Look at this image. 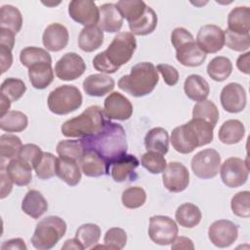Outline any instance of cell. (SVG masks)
<instances>
[{
    "label": "cell",
    "mask_w": 250,
    "mask_h": 250,
    "mask_svg": "<svg viewBox=\"0 0 250 250\" xmlns=\"http://www.w3.org/2000/svg\"><path fill=\"white\" fill-rule=\"evenodd\" d=\"M86 148L95 150L105 162L107 173L110 165L127 153V138L124 128L106 120L104 129L97 135L81 139Z\"/></svg>",
    "instance_id": "6da1fadb"
},
{
    "label": "cell",
    "mask_w": 250,
    "mask_h": 250,
    "mask_svg": "<svg viewBox=\"0 0 250 250\" xmlns=\"http://www.w3.org/2000/svg\"><path fill=\"white\" fill-rule=\"evenodd\" d=\"M137 48V41L131 32H119L108 45L93 59V66L102 73H114L121 65L127 63Z\"/></svg>",
    "instance_id": "7a4b0ae2"
},
{
    "label": "cell",
    "mask_w": 250,
    "mask_h": 250,
    "mask_svg": "<svg viewBox=\"0 0 250 250\" xmlns=\"http://www.w3.org/2000/svg\"><path fill=\"white\" fill-rule=\"evenodd\" d=\"M214 128L215 126L205 120L192 118L188 123L174 128L170 142L176 151L188 154L198 146L210 144L213 141Z\"/></svg>",
    "instance_id": "3957f363"
},
{
    "label": "cell",
    "mask_w": 250,
    "mask_h": 250,
    "mask_svg": "<svg viewBox=\"0 0 250 250\" xmlns=\"http://www.w3.org/2000/svg\"><path fill=\"white\" fill-rule=\"evenodd\" d=\"M159 80L158 72L152 62H142L131 68L130 74L123 75L118 87L129 95L140 98L150 94Z\"/></svg>",
    "instance_id": "277c9868"
},
{
    "label": "cell",
    "mask_w": 250,
    "mask_h": 250,
    "mask_svg": "<svg viewBox=\"0 0 250 250\" xmlns=\"http://www.w3.org/2000/svg\"><path fill=\"white\" fill-rule=\"evenodd\" d=\"M106 123L102 107L91 105L80 115L66 120L61 128L62 134L67 138H87L99 134Z\"/></svg>",
    "instance_id": "5b68a950"
},
{
    "label": "cell",
    "mask_w": 250,
    "mask_h": 250,
    "mask_svg": "<svg viewBox=\"0 0 250 250\" xmlns=\"http://www.w3.org/2000/svg\"><path fill=\"white\" fill-rule=\"evenodd\" d=\"M171 43L176 50L177 61L189 67L201 65L207 55L198 47L193 35L184 27H177L172 31Z\"/></svg>",
    "instance_id": "8992f818"
},
{
    "label": "cell",
    "mask_w": 250,
    "mask_h": 250,
    "mask_svg": "<svg viewBox=\"0 0 250 250\" xmlns=\"http://www.w3.org/2000/svg\"><path fill=\"white\" fill-rule=\"evenodd\" d=\"M66 232L65 222L58 216H48L36 225L31 244L38 250L53 248Z\"/></svg>",
    "instance_id": "52a82bcc"
},
{
    "label": "cell",
    "mask_w": 250,
    "mask_h": 250,
    "mask_svg": "<svg viewBox=\"0 0 250 250\" xmlns=\"http://www.w3.org/2000/svg\"><path fill=\"white\" fill-rule=\"evenodd\" d=\"M82 95L79 89L73 85H62L53 90L47 100L51 112L58 115H65L82 104Z\"/></svg>",
    "instance_id": "ba28073f"
},
{
    "label": "cell",
    "mask_w": 250,
    "mask_h": 250,
    "mask_svg": "<svg viewBox=\"0 0 250 250\" xmlns=\"http://www.w3.org/2000/svg\"><path fill=\"white\" fill-rule=\"evenodd\" d=\"M178 226L168 216L155 215L149 218L148 236L155 244L169 245L178 235Z\"/></svg>",
    "instance_id": "9c48e42d"
},
{
    "label": "cell",
    "mask_w": 250,
    "mask_h": 250,
    "mask_svg": "<svg viewBox=\"0 0 250 250\" xmlns=\"http://www.w3.org/2000/svg\"><path fill=\"white\" fill-rule=\"evenodd\" d=\"M191 169L194 175L200 179L208 180L216 177L221 166V156L213 148L198 151L191 159Z\"/></svg>",
    "instance_id": "30bf717a"
},
{
    "label": "cell",
    "mask_w": 250,
    "mask_h": 250,
    "mask_svg": "<svg viewBox=\"0 0 250 250\" xmlns=\"http://www.w3.org/2000/svg\"><path fill=\"white\" fill-rule=\"evenodd\" d=\"M220 176L222 182L228 188H238L244 185L249 176L247 161L238 157H229L221 166Z\"/></svg>",
    "instance_id": "8fae6325"
},
{
    "label": "cell",
    "mask_w": 250,
    "mask_h": 250,
    "mask_svg": "<svg viewBox=\"0 0 250 250\" xmlns=\"http://www.w3.org/2000/svg\"><path fill=\"white\" fill-rule=\"evenodd\" d=\"M86 70L84 60L76 53L64 54L55 65L57 77L63 81H71L79 78Z\"/></svg>",
    "instance_id": "7c38bea8"
},
{
    "label": "cell",
    "mask_w": 250,
    "mask_h": 250,
    "mask_svg": "<svg viewBox=\"0 0 250 250\" xmlns=\"http://www.w3.org/2000/svg\"><path fill=\"white\" fill-rule=\"evenodd\" d=\"M69 17L76 22L84 25H97L100 19V10L92 0H72L68 4Z\"/></svg>",
    "instance_id": "4fadbf2b"
},
{
    "label": "cell",
    "mask_w": 250,
    "mask_h": 250,
    "mask_svg": "<svg viewBox=\"0 0 250 250\" xmlns=\"http://www.w3.org/2000/svg\"><path fill=\"white\" fill-rule=\"evenodd\" d=\"M164 187L171 192L184 191L189 183V173L188 168L180 162H170L162 172Z\"/></svg>",
    "instance_id": "5bb4252c"
},
{
    "label": "cell",
    "mask_w": 250,
    "mask_h": 250,
    "mask_svg": "<svg viewBox=\"0 0 250 250\" xmlns=\"http://www.w3.org/2000/svg\"><path fill=\"white\" fill-rule=\"evenodd\" d=\"M237 226L229 220H218L212 223L208 229L209 240L219 248L230 246L237 238Z\"/></svg>",
    "instance_id": "9a60e30c"
},
{
    "label": "cell",
    "mask_w": 250,
    "mask_h": 250,
    "mask_svg": "<svg viewBox=\"0 0 250 250\" xmlns=\"http://www.w3.org/2000/svg\"><path fill=\"white\" fill-rule=\"evenodd\" d=\"M196 44L205 54H215L225 45V31L218 25L205 24L197 32Z\"/></svg>",
    "instance_id": "2e32d148"
},
{
    "label": "cell",
    "mask_w": 250,
    "mask_h": 250,
    "mask_svg": "<svg viewBox=\"0 0 250 250\" xmlns=\"http://www.w3.org/2000/svg\"><path fill=\"white\" fill-rule=\"evenodd\" d=\"M104 114L108 120H127L133 113L131 102L122 94L112 92L104 103Z\"/></svg>",
    "instance_id": "e0dca14e"
},
{
    "label": "cell",
    "mask_w": 250,
    "mask_h": 250,
    "mask_svg": "<svg viewBox=\"0 0 250 250\" xmlns=\"http://www.w3.org/2000/svg\"><path fill=\"white\" fill-rule=\"evenodd\" d=\"M220 101L223 108L229 113H238L246 106L245 89L235 82L227 84L221 91Z\"/></svg>",
    "instance_id": "ac0fdd59"
},
{
    "label": "cell",
    "mask_w": 250,
    "mask_h": 250,
    "mask_svg": "<svg viewBox=\"0 0 250 250\" xmlns=\"http://www.w3.org/2000/svg\"><path fill=\"white\" fill-rule=\"evenodd\" d=\"M68 39L67 28L59 22L49 24L45 28L42 36L44 47L51 52H59L64 49L68 43Z\"/></svg>",
    "instance_id": "d6986e66"
},
{
    "label": "cell",
    "mask_w": 250,
    "mask_h": 250,
    "mask_svg": "<svg viewBox=\"0 0 250 250\" xmlns=\"http://www.w3.org/2000/svg\"><path fill=\"white\" fill-rule=\"evenodd\" d=\"M139 165L140 161L135 155L126 153L110 165L109 172L114 182L122 183L132 179L134 181L135 170Z\"/></svg>",
    "instance_id": "ffe728a7"
},
{
    "label": "cell",
    "mask_w": 250,
    "mask_h": 250,
    "mask_svg": "<svg viewBox=\"0 0 250 250\" xmlns=\"http://www.w3.org/2000/svg\"><path fill=\"white\" fill-rule=\"evenodd\" d=\"M100 19L98 26L108 33L119 31L123 25V18L113 3L103 4L100 8Z\"/></svg>",
    "instance_id": "44dd1931"
},
{
    "label": "cell",
    "mask_w": 250,
    "mask_h": 250,
    "mask_svg": "<svg viewBox=\"0 0 250 250\" xmlns=\"http://www.w3.org/2000/svg\"><path fill=\"white\" fill-rule=\"evenodd\" d=\"M113 78L104 73L91 74L83 81L84 92L91 97H104L114 88Z\"/></svg>",
    "instance_id": "7402d4cb"
},
{
    "label": "cell",
    "mask_w": 250,
    "mask_h": 250,
    "mask_svg": "<svg viewBox=\"0 0 250 250\" xmlns=\"http://www.w3.org/2000/svg\"><path fill=\"white\" fill-rule=\"evenodd\" d=\"M81 171L87 177H101L104 174L108 175L105 162L93 149L86 148L84 154L78 161Z\"/></svg>",
    "instance_id": "603a6c76"
},
{
    "label": "cell",
    "mask_w": 250,
    "mask_h": 250,
    "mask_svg": "<svg viewBox=\"0 0 250 250\" xmlns=\"http://www.w3.org/2000/svg\"><path fill=\"white\" fill-rule=\"evenodd\" d=\"M56 175L70 187L78 185L81 180V171L77 161L61 156L57 158Z\"/></svg>",
    "instance_id": "cb8c5ba5"
},
{
    "label": "cell",
    "mask_w": 250,
    "mask_h": 250,
    "mask_svg": "<svg viewBox=\"0 0 250 250\" xmlns=\"http://www.w3.org/2000/svg\"><path fill=\"white\" fill-rule=\"evenodd\" d=\"M21 210L32 219H38L48 210V202L40 191L30 189L22 199Z\"/></svg>",
    "instance_id": "d4e9b609"
},
{
    "label": "cell",
    "mask_w": 250,
    "mask_h": 250,
    "mask_svg": "<svg viewBox=\"0 0 250 250\" xmlns=\"http://www.w3.org/2000/svg\"><path fill=\"white\" fill-rule=\"evenodd\" d=\"M184 90L188 99L198 103L207 99L210 93V86L202 76L190 74L185 80Z\"/></svg>",
    "instance_id": "484cf974"
},
{
    "label": "cell",
    "mask_w": 250,
    "mask_h": 250,
    "mask_svg": "<svg viewBox=\"0 0 250 250\" xmlns=\"http://www.w3.org/2000/svg\"><path fill=\"white\" fill-rule=\"evenodd\" d=\"M238 34H250V9L239 6L232 9L228 16V28Z\"/></svg>",
    "instance_id": "4316f807"
},
{
    "label": "cell",
    "mask_w": 250,
    "mask_h": 250,
    "mask_svg": "<svg viewBox=\"0 0 250 250\" xmlns=\"http://www.w3.org/2000/svg\"><path fill=\"white\" fill-rule=\"evenodd\" d=\"M28 77L33 88L43 90L54 80V70L52 63L41 62L28 68Z\"/></svg>",
    "instance_id": "83f0119b"
},
{
    "label": "cell",
    "mask_w": 250,
    "mask_h": 250,
    "mask_svg": "<svg viewBox=\"0 0 250 250\" xmlns=\"http://www.w3.org/2000/svg\"><path fill=\"white\" fill-rule=\"evenodd\" d=\"M104 42V31L98 25L85 26L78 36L79 48L87 53L99 49Z\"/></svg>",
    "instance_id": "f1b7e54d"
},
{
    "label": "cell",
    "mask_w": 250,
    "mask_h": 250,
    "mask_svg": "<svg viewBox=\"0 0 250 250\" xmlns=\"http://www.w3.org/2000/svg\"><path fill=\"white\" fill-rule=\"evenodd\" d=\"M145 146L147 151H154L162 155L166 154L169 148L168 132L161 127L150 129L145 137Z\"/></svg>",
    "instance_id": "f546056e"
},
{
    "label": "cell",
    "mask_w": 250,
    "mask_h": 250,
    "mask_svg": "<svg viewBox=\"0 0 250 250\" xmlns=\"http://www.w3.org/2000/svg\"><path fill=\"white\" fill-rule=\"evenodd\" d=\"M244 135L245 128L243 123L237 119H229L220 127L218 138L223 144L234 145L239 143Z\"/></svg>",
    "instance_id": "4dcf8cb0"
},
{
    "label": "cell",
    "mask_w": 250,
    "mask_h": 250,
    "mask_svg": "<svg viewBox=\"0 0 250 250\" xmlns=\"http://www.w3.org/2000/svg\"><path fill=\"white\" fill-rule=\"evenodd\" d=\"M6 172L13 183L20 187L27 186L32 180V168L18 157L10 160Z\"/></svg>",
    "instance_id": "1f68e13d"
},
{
    "label": "cell",
    "mask_w": 250,
    "mask_h": 250,
    "mask_svg": "<svg viewBox=\"0 0 250 250\" xmlns=\"http://www.w3.org/2000/svg\"><path fill=\"white\" fill-rule=\"evenodd\" d=\"M202 218L200 209L192 203L187 202L180 205L175 213L177 223L184 228L192 229L197 226Z\"/></svg>",
    "instance_id": "d6a6232c"
},
{
    "label": "cell",
    "mask_w": 250,
    "mask_h": 250,
    "mask_svg": "<svg viewBox=\"0 0 250 250\" xmlns=\"http://www.w3.org/2000/svg\"><path fill=\"white\" fill-rule=\"evenodd\" d=\"M157 21L156 13L147 6L145 13L137 21L129 23V28L134 35H147L154 31L157 26Z\"/></svg>",
    "instance_id": "836d02e7"
},
{
    "label": "cell",
    "mask_w": 250,
    "mask_h": 250,
    "mask_svg": "<svg viewBox=\"0 0 250 250\" xmlns=\"http://www.w3.org/2000/svg\"><path fill=\"white\" fill-rule=\"evenodd\" d=\"M232 72V63L227 57L219 56L210 61L207 65V73L211 79L217 82L227 80Z\"/></svg>",
    "instance_id": "e575fe53"
},
{
    "label": "cell",
    "mask_w": 250,
    "mask_h": 250,
    "mask_svg": "<svg viewBox=\"0 0 250 250\" xmlns=\"http://www.w3.org/2000/svg\"><path fill=\"white\" fill-rule=\"evenodd\" d=\"M22 26L20 10L12 5H4L0 10V28H7L17 34Z\"/></svg>",
    "instance_id": "d590c367"
},
{
    "label": "cell",
    "mask_w": 250,
    "mask_h": 250,
    "mask_svg": "<svg viewBox=\"0 0 250 250\" xmlns=\"http://www.w3.org/2000/svg\"><path fill=\"white\" fill-rule=\"evenodd\" d=\"M28 124L27 116L19 110H10L0 118V129L8 133L23 131Z\"/></svg>",
    "instance_id": "8d00e7d4"
},
{
    "label": "cell",
    "mask_w": 250,
    "mask_h": 250,
    "mask_svg": "<svg viewBox=\"0 0 250 250\" xmlns=\"http://www.w3.org/2000/svg\"><path fill=\"white\" fill-rule=\"evenodd\" d=\"M20 61L21 64L27 68L41 62L52 63V58L47 50L33 46L25 47L21 51Z\"/></svg>",
    "instance_id": "74e56055"
},
{
    "label": "cell",
    "mask_w": 250,
    "mask_h": 250,
    "mask_svg": "<svg viewBox=\"0 0 250 250\" xmlns=\"http://www.w3.org/2000/svg\"><path fill=\"white\" fill-rule=\"evenodd\" d=\"M115 5L122 18L127 20L128 23L137 21L145 13L147 7L144 1L135 0H121Z\"/></svg>",
    "instance_id": "f35d334b"
},
{
    "label": "cell",
    "mask_w": 250,
    "mask_h": 250,
    "mask_svg": "<svg viewBox=\"0 0 250 250\" xmlns=\"http://www.w3.org/2000/svg\"><path fill=\"white\" fill-rule=\"evenodd\" d=\"M57 153L61 157L79 161L84 154L86 147L80 140H62L57 145Z\"/></svg>",
    "instance_id": "ab89813d"
},
{
    "label": "cell",
    "mask_w": 250,
    "mask_h": 250,
    "mask_svg": "<svg viewBox=\"0 0 250 250\" xmlns=\"http://www.w3.org/2000/svg\"><path fill=\"white\" fill-rule=\"evenodd\" d=\"M219 115L220 113L217 105L209 100L198 102L192 109V118L205 120L213 126H216L219 120Z\"/></svg>",
    "instance_id": "60d3db41"
},
{
    "label": "cell",
    "mask_w": 250,
    "mask_h": 250,
    "mask_svg": "<svg viewBox=\"0 0 250 250\" xmlns=\"http://www.w3.org/2000/svg\"><path fill=\"white\" fill-rule=\"evenodd\" d=\"M101 237V229L96 224H84L81 225L76 232L75 238H77L83 245L84 249L92 248L97 244Z\"/></svg>",
    "instance_id": "b9f144b4"
},
{
    "label": "cell",
    "mask_w": 250,
    "mask_h": 250,
    "mask_svg": "<svg viewBox=\"0 0 250 250\" xmlns=\"http://www.w3.org/2000/svg\"><path fill=\"white\" fill-rule=\"evenodd\" d=\"M22 146L21 139L13 134H3L0 136V155L3 159L17 158Z\"/></svg>",
    "instance_id": "7bdbcfd3"
},
{
    "label": "cell",
    "mask_w": 250,
    "mask_h": 250,
    "mask_svg": "<svg viewBox=\"0 0 250 250\" xmlns=\"http://www.w3.org/2000/svg\"><path fill=\"white\" fill-rule=\"evenodd\" d=\"M26 91V86L24 82L19 78L10 77L6 78L0 88L2 95L7 97L12 103L20 100Z\"/></svg>",
    "instance_id": "ee69618b"
},
{
    "label": "cell",
    "mask_w": 250,
    "mask_h": 250,
    "mask_svg": "<svg viewBox=\"0 0 250 250\" xmlns=\"http://www.w3.org/2000/svg\"><path fill=\"white\" fill-rule=\"evenodd\" d=\"M127 242V233L123 229L111 228L109 229L104 237V245L94 246L93 248H107V249H123Z\"/></svg>",
    "instance_id": "f6af8a7d"
},
{
    "label": "cell",
    "mask_w": 250,
    "mask_h": 250,
    "mask_svg": "<svg viewBox=\"0 0 250 250\" xmlns=\"http://www.w3.org/2000/svg\"><path fill=\"white\" fill-rule=\"evenodd\" d=\"M122 204L128 209H137L146 200V193L141 187H130L122 192Z\"/></svg>",
    "instance_id": "bcb514c9"
},
{
    "label": "cell",
    "mask_w": 250,
    "mask_h": 250,
    "mask_svg": "<svg viewBox=\"0 0 250 250\" xmlns=\"http://www.w3.org/2000/svg\"><path fill=\"white\" fill-rule=\"evenodd\" d=\"M57 157L51 152H43L42 158L35 166L34 170L37 178L41 180H49L56 175Z\"/></svg>",
    "instance_id": "7dc6e473"
},
{
    "label": "cell",
    "mask_w": 250,
    "mask_h": 250,
    "mask_svg": "<svg viewBox=\"0 0 250 250\" xmlns=\"http://www.w3.org/2000/svg\"><path fill=\"white\" fill-rule=\"evenodd\" d=\"M232 213L240 218L250 217V192L243 190L235 193L230 201Z\"/></svg>",
    "instance_id": "c3c4849f"
},
{
    "label": "cell",
    "mask_w": 250,
    "mask_h": 250,
    "mask_svg": "<svg viewBox=\"0 0 250 250\" xmlns=\"http://www.w3.org/2000/svg\"><path fill=\"white\" fill-rule=\"evenodd\" d=\"M141 163L151 174H159L166 168V159L160 153L154 151H147L143 154Z\"/></svg>",
    "instance_id": "681fc988"
},
{
    "label": "cell",
    "mask_w": 250,
    "mask_h": 250,
    "mask_svg": "<svg viewBox=\"0 0 250 250\" xmlns=\"http://www.w3.org/2000/svg\"><path fill=\"white\" fill-rule=\"evenodd\" d=\"M225 44L236 52L247 51L250 47V34H238L227 29L225 31Z\"/></svg>",
    "instance_id": "f907efd6"
},
{
    "label": "cell",
    "mask_w": 250,
    "mask_h": 250,
    "mask_svg": "<svg viewBox=\"0 0 250 250\" xmlns=\"http://www.w3.org/2000/svg\"><path fill=\"white\" fill-rule=\"evenodd\" d=\"M43 155L41 148L34 144H25L21 146L18 158L28 164L32 169L39 163Z\"/></svg>",
    "instance_id": "816d5d0a"
},
{
    "label": "cell",
    "mask_w": 250,
    "mask_h": 250,
    "mask_svg": "<svg viewBox=\"0 0 250 250\" xmlns=\"http://www.w3.org/2000/svg\"><path fill=\"white\" fill-rule=\"evenodd\" d=\"M156 69L161 73L164 82L168 86H175L178 83L179 72L174 66L167 63H159L156 66Z\"/></svg>",
    "instance_id": "f5cc1de1"
},
{
    "label": "cell",
    "mask_w": 250,
    "mask_h": 250,
    "mask_svg": "<svg viewBox=\"0 0 250 250\" xmlns=\"http://www.w3.org/2000/svg\"><path fill=\"white\" fill-rule=\"evenodd\" d=\"M0 64H1V73L6 72L13 63V55L12 50L8 47L0 45Z\"/></svg>",
    "instance_id": "db71d44e"
},
{
    "label": "cell",
    "mask_w": 250,
    "mask_h": 250,
    "mask_svg": "<svg viewBox=\"0 0 250 250\" xmlns=\"http://www.w3.org/2000/svg\"><path fill=\"white\" fill-rule=\"evenodd\" d=\"M13 181L9 177L6 171H4V166L1 167V199L8 196L13 188Z\"/></svg>",
    "instance_id": "11a10c76"
},
{
    "label": "cell",
    "mask_w": 250,
    "mask_h": 250,
    "mask_svg": "<svg viewBox=\"0 0 250 250\" xmlns=\"http://www.w3.org/2000/svg\"><path fill=\"white\" fill-rule=\"evenodd\" d=\"M15 35L13 31L7 28H0V45L12 50L15 45Z\"/></svg>",
    "instance_id": "9f6ffc18"
},
{
    "label": "cell",
    "mask_w": 250,
    "mask_h": 250,
    "mask_svg": "<svg viewBox=\"0 0 250 250\" xmlns=\"http://www.w3.org/2000/svg\"><path fill=\"white\" fill-rule=\"evenodd\" d=\"M172 249H194L193 242L190 238L186 236H177L171 243Z\"/></svg>",
    "instance_id": "6f0895ef"
},
{
    "label": "cell",
    "mask_w": 250,
    "mask_h": 250,
    "mask_svg": "<svg viewBox=\"0 0 250 250\" xmlns=\"http://www.w3.org/2000/svg\"><path fill=\"white\" fill-rule=\"evenodd\" d=\"M249 62H250V52H246L237 58L236 66L241 72H243L245 74H249L250 73Z\"/></svg>",
    "instance_id": "680465c9"
},
{
    "label": "cell",
    "mask_w": 250,
    "mask_h": 250,
    "mask_svg": "<svg viewBox=\"0 0 250 250\" xmlns=\"http://www.w3.org/2000/svg\"><path fill=\"white\" fill-rule=\"evenodd\" d=\"M2 250H7V249H19V250H26L27 247L24 243V240L21 238H12L9 239L1 245Z\"/></svg>",
    "instance_id": "91938a15"
},
{
    "label": "cell",
    "mask_w": 250,
    "mask_h": 250,
    "mask_svg": "<svg viewBox=\"0 0 250 250\" xmlns=\"http://www.w3.org/2000/svg\"><path fill=\"white\" fill-rule=\"evenodd\" d=\"M62 249H74V250H83L84 247L83 245L80 243V241L77 238H71V239H67L64 244L62 246Z\"/></svg>",
    "instance_id": "94428289"
},
{
    "label": "cell",
    "mask_w": 250,
    "mask_h": 250,
    "mask_svg": "<svg viewBox=\"0 0 250 250\" xmlns=\"http://www.w3.org/2000/svg\"><path fill=\"white\" fill-rule=\"evenodd\" d=\"M11 101L4 95H0V105H1V116L6 114L11 107Z\"/></svg>",
    "instance_id": "6125c7cd"
}]
</instances>
